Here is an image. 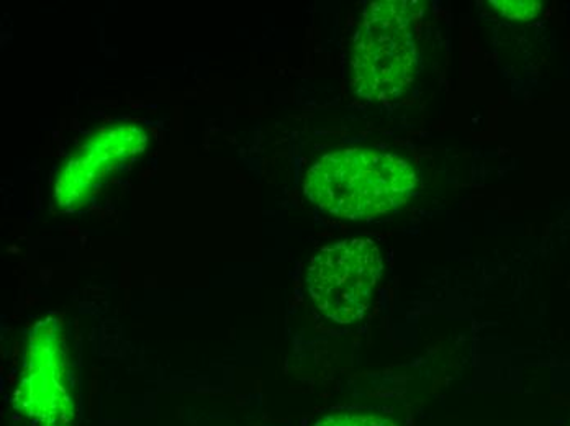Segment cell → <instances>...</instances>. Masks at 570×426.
<instances>
[{"mask_svg":"<svg viewBox=\"0 0 570 426\" xmlns=\"http://www.w3.org/2000/svg\"><path fill=\"white\" fill-rule=\"evenodd\" d=\"M415 169L394 152L347 148L328 152L308 169L305 196L333 217L371 220L409 202Z\"/></svg>","mask_w":570,"mask_h":426,"instance_id":"obj_1","label":"cell"},{"mask_svg":"<svg viewBox=\"0 0 570 426\" xmlns=\"http://www.w3.org/2000/svg\"><path fill=\"white\" fill-rule=\"evenodd\" d=\"M419 3L379 0L364 10L351 48V85L371 102L397 99L412 85L419 65L413 19Z\"/></svg>","mask_w":570,"mask_h":426,"instance_id":"obj_2","label":"cell"},{"mask_svg":"<svg viewBox=\"0 0 570 426\" xmlns=\"http://www.w3.org/2000/svg\"><path fill=\"white\" fill-rule=\"evenodd\" d=\"M384 271L382 252L370 238H351L320 249L307 271V290L316 310L351 325L370 310Z\"/></svg>","mask_w":570,"mask_h":426,"instance_id":"obj_3","label":"cell"},{"mask_svg":"<svg viewBox=\"0 0 570 426\" xmlns=\"http://www.w3.org/2000/svg\"><path fill=\"white\" fill-rule=\"evenodd\" d=\"M16 404L33 426H76L68 351L57 318L31 328Z\"/></svg>","mask_w":570,"mask_h":426,"instance_id":"obj_4","label":"cell"},{"mask_svg":"<svg viewBox=\"0 0 570 426\" xmlns=\"http://www.w3.org/2000/svg\"><path fill=\"white\" fill-rule=\"evenodd\" d=\"M146 145L148 135L134 123L114 125L94 133L58 172L55 200L59 209L85 206L110 176L141 155Z\"/></svg>","mask_w":570,"mask_h":426,"instance_id":"obj_5","label":"cell"},{"mask_svg":"<svg viewBox=\"0 0 570 426\" xmlns=\"http://www.w3.org/2000/svg\"><path fill=\"white\" fill-rule=\"evenodd\" d=\"M312 426H399L391 418L366 412H335L323 415Z\"/></svg>","mask_w":570,"mask_h":426,"instance_id":"obj_6","label":"cell"},{"mask_svg":"<svg viewBox=\"0 0 570 426\" xmlns=\"http://www.w3.org/2000/svg\"><path fill=\"white\" fill-rule=\"evenodd\" d=\"M489 6L500 16L517 22H528L541 12V3L534 0H490Z\"/></svg>","mask_w":570,"mask_h":426,"instance_id":"obj_7","label":"cell"}]
</instances>
